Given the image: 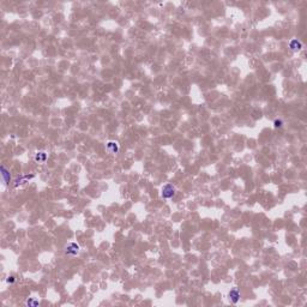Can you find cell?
I'll use <instances>...</instances> for the list:
<instances>
[{
	"label": "cell",
	"instance_id": "cell-1",
	"mask_svg": "<svg viewBox=\"0 0 307 307\" xmlns=\"http://www.w3.org/2000/svg\"><path fill=\"white\" fill-rule=\"evenodd\" d=\"M175 196V187L172 184H167L163 188H162V197L166 199H170Z\"/></svg>",
	"mask_w": 307,
	"mask_h": 307
},
{
	"label": "cell",
	"instance_id": "cell-2",
	"mask_svg": "<svg viewBox=\"0 0 307 307\" xmlns=\"http://www.w3.org/2000/svg\"><path fill=\"white\" fill-rule=\"evenodd\" d=\"M289 48L293 52H299L302 48V42L298 38H293L290 42H289Z\"/></svg>",
	"mask_w": 307,
	"mask_h": 307
},
{
	"label": "cell",
	"instance_id": "cell-3",
	"mask_svg": "<svg viewBox=\"0 0 307 307\" xmlns=\"http://www.w3.org/2000/svg\"><path fill=\"white\" fill-rule=\"evenodd\" d=\"M78 252H79V246H78L76 243H71L70 245L66 247V254L76 256Z\"/></svg>",
	"mask_w": 307,
	"mask_h": 307
},
{
	"label": "cell",
	"instance_id": "cell-4",
	"mask_svg": "<svg viewBox=\"0 0 307 307\" xmlns=\"http://www.w3.org/2000/svg\"><path fill=\"white\" fill-rule=\"evenodd\" d=\"M228 296H229V300L232 301L233 304H237V301L240 300V293H239L237 288H233V289L229 292Z\"/></svg>",
	"mask_w": 307,
	"mask_h": 307
},
{
	"label": "cell",
	"instance_id": "cell-5",
	"mask_svg": "<svg viewBox=\"0 0 307 307\" xmlns=\"http://www.w3.org/2000/svg\"><path fill=\"white\" fill-rule=\"evenodd\" d=\"M0 172H1V176H3V179H4V182H5L6 185H8V184H10V181H11V175H10V172L7 170L5 166H1V168H0Z\"/></svg>",
	"mask_w": 307,
	"mask_h": 307
},
{
	"label": "cell",
	"instance_id": "cell-6",
	"mask_svg": "<svg viewBox=\"0 0 307 307\" xmlns=\"http://www.w3.org/2000/svg\"><path fill=\"white\" fill-rule=\"evenodd\" d=\"M107 149H108L112 154H116L118 151H119V145H118L116 142H108V143H107Z\"/></svg>",
	"mask_w": 307,
	"mask_h": 307
},
{
	"label": "cell",
	"instance_id": "cell-7",
	"mask_svg": "<svg viewBox=\"0 0 307 307\" xmlns=\"http://www.w3.org/2000/svg\"><path fill=\"white\" fill-rule=\"evenodd\" d=\"M46 159H47V155H46V153H37V154H36V156H35V160L41 161V162H45Z\"/></svg>",
	"mask_w": 307,
	"mask_h": 307
},
{
	"label": "cell",
	"instance_id": "cell-8",
	"mask_svg": "<svg viewBox=\"0 0 307 307\" xmlns=\"http://www.w3.org/2000/svg\"><path fill=\"white\" fill-rule=\"evenodd\" d=\"M283 120L282 119H276L275 121H274V126H275L276 128H281L282 126H283Z\"/></svg>",
	"mask_w": 307,
	"mask_h": 307
},
{
	"label": "cell",
	"instance_id": "cell-9",
	"mask_svg": "<svg viewBox=\"0 0 307 307\" xmlns=\"http://www.w3.org/2000/svg\"><path fill=\"white\" fill-rule=\"evenodd\" d=\"M25 304H26V305H29V306H37V305H38V301L32 300V299H31V300H28V301H26Z\"/></svg>",
	"mask_w": 307,
	"mask_h": 307
},
{
	"label": "cell",
	"instance_id": "cell-10",
	"mask_svg": "<svg viewBox=\"0 0 307 307\" xmlns=\"http://www.w3.org/2000/svg\"><path fill=\"white\" fill-rule=\"evenodd\" d=\"M6 282L8 283V284H13V283L16 282V277H14V276H8V277H7V280H6Z\"/></svg>",
	"mask_w": 307,
	"mask_h": 307
}]
</instances>
